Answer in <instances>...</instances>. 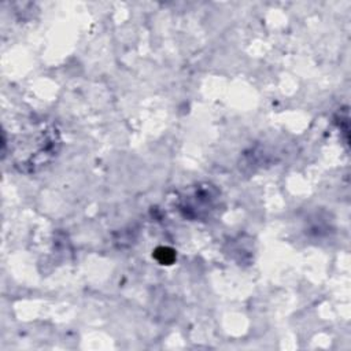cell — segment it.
<instances>
[{"label": "cell", "instance_id": "6da1fadb", "mask_svg": "<svg viewBox=\"0 0 351 351\" xmlns=\"http://www.w3.org/2000/svg\"><path fill=\"white\" fill-rule=\"evenodd\" d=\"M60 137L55 126H38L16 143L14 166L30 173L47 166L59 152Z\"/></svg>", "mask_w": 351, "mask_h": 351}]
</instances>
